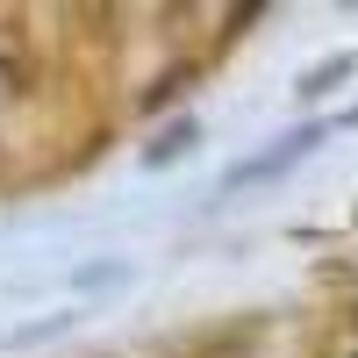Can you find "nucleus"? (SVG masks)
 <instances>
[{
    "label": "nucleus",
    "mask_w": 358,
    "mask_h": 358,
    "mask_svg": "<svg viewBox=\"0 0 358 358\" xmlns=\"http://www.w3.org/2000/svg\"><path fill=\"white\" fill-rule=\"evenodd\" d=\"M265 344V315H229V322H208L179 344V358H251Z\"/></svg>",
    "instance_id": "obj_1"
},
{
    "label": "nucleus",
    "mask_w": 358,
    "mask_h": 358,
    "mask_svg": "<svg viewBox=\"0 0 358 358\" xmlns=\"http://www.w3.org/2000/svg\"><path fill=\"white\" fill-rule=\"evenodd\" d=\"M308 358H358V308H344L330 330H322V344H315Z\"/></svg>",
    "instance_id": "obj_2"
},
{
    "label": "nucleus",
    "mask_w": 358,
    "mask_h": 358,
    "mask_svg": "<svg viewBox=\"0 0 358 358\" xmlns=\"http://www.w3.org/2000/svg\"><path fill=\"white\" fill-rule=\"evenodd\" d=\"M344 72H358V57H351V50H337V57H322V65H315V72L301 79V94H308V101H315V94H330V86H337Z\"/></svg>",
    "instance_id": "obj_3"
},
{
    "label": "nucleus",
    "mask_w": 358,
    "mask_h": 358,
    "mask_svg": "<svg viewBox=\"0 0 358 358\" xmlns=\"http://www.w3.org/2000/svg\"><path fill=\"white\" fill-rule=\"evenodd\" d=\"M179 143H194V122H172V129H165V136H158V143H151V158H158V165H165V158H172V151H179Z\"/></svg>",
    "instance_id": "obj_4"
}]
</instances>
